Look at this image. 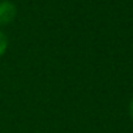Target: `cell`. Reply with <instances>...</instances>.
I'll use <instances>...</instances> for the list:
<instances>
[{
	"label": "cell",
	"instance_id": "obj_1",
	"mask_svg": "<svg viewBox=\"0 0 133 133\" xmlns=\"http://www.w3.org/2000/svg\"><path fill=\"white\" fill-rule=\"evenodd\" d=\"M16 16V8L11 2H2L0 3V24L5 25L11 22Z\"/></svg>",
	"mask_w": 133,
	"mask_h": 133
},
{
	"label": "cell",
	"instance_id": "obj_2",
	"mask_svg": "<svg viewBox=\"0 0 133 133\" xmlns=\"http://www.w3.org/2000/svg\"><path fill=\"white\" fill-rule=\"evenodd\" d=\"M5 48H7V38L2 31H0V56L4 54Z\"/></svg>",
	"mask_w": 133,
	"mask_h": 133
},
{
	"label": "cell",
	"instance_id": "obj_3",
	"mask_svg": "<svg viewBox=\"0 0 133 133\" xmlns=\"http://www.w3.org/2000/svg\"><path fill=\"white\" fill-rule=\"evenodd\" d=\"M129 114H130V116L133 119V101L130 102V106H129Z\"/></svg>",
	"mask_w": 133,
	"mask_h": 133
}]
</instances>
